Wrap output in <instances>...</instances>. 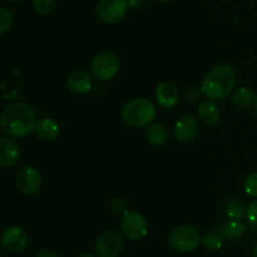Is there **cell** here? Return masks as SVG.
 <instances>
[{"label": "cell", "mask_w": 257, "mask_h": 257, "mask_svg": "<svg viewBox=\"0 0 257 257\" xmlns=\"http://www.w3.org/2000/svg\"><path fill=\"white\" fill-rule=\"evenodd\" d=\"M255 110H256V115H257V95H256V100H255Z\"/></svg>", "instance_id": "1f68e13d"}, {"label": "cell", "mask_w": 257, "mask_h": 257, "mask_svg": "<svg viewBox=\"0 0 257 257\" xmlns=\"http://www.w3.org/2000/svg\"><path fill=\"white\" fill-rule=\"evenodd\" d=\"M237 75L231 65H217L205 75L201 84L203 94L211 100L225 99L235 88Z\"/></svg>", "instance_id": "7a4b0ae2"}, {"label": "cell", "mask_w": 257, "mask_h": 257, "mask_svg": "<svg viewBox=\"0 0 257 257\" xmlns=\"http://www.w3.org/2000/svg\"><path fill=\"white\" fill-rule=\"evenodd\" d=\"M122 118L132 128L147 127L155 120L156 108L147 98H135L123 107Z\"/></svg>", "instance_id": "3957f363"}, {"label": "cell", "mask_w": 257, "mask_h": 257, "mask_svg": "<svg viewBox=\"0 0 257 257\" xmlns=\"http://www.w3.org/2000/svg\"><path fill=\"white\" fill-rule=\"evenodd\" d=\"M57 0H33V7L39 15H48L54 10Z\"/></svg>", "instance_id": "603a6c76"}, {"label": "cell", "mask_w": 257, "mask_h": 257, "mask_svg": "<svg viewBox=\"0 0 257 257\" xmlns=\"http://www.w3.org/2000/svg\"><path fill=\"white\" fill-rule=\"evenodd\" d=\"M200 232L191 225H181L173 228L168 236V243L177 252H191L200 246Z\"/></svg>", "instance_id": "277c9868"}, {"label": "cell", "mask_w": 257, "mask_h": 257, "mask_svg": "<svg viewBox=\"0 0 257 257\" xmlns=\"http://www.w3.org/2000/svg\"><path fill=\"white\" fill-rule=\"evenodd\" d=\"M20 147L12 137L0 138V166L3 168H12L20 160Z\"/></svg>", "instance_id": "7c38bea8"}, {"label": "cell", "mask_w": 257, "mask_h": 257, "mask_svg": "<svg viewBox=\"0 0 257 257\" xmlns=\"http://www.w3.org/2000/svg\"><path fill=\"white\" fill-rule=\"evenodd\" d=\"M147 140L155 147H160L167 142L168 138V131L167 128L160 123H152L148 125L147 128Z\"/></svg>", "instance_id": "e0dca14e"}, {"label": "cell", "mask_w": 257, "mask_h": 257, "mask_svg": "<svg viewBox=\"0 0 257 257\" xmlns=\"http://www.w3.org/2000/svg\"><path fill=\"white\" fill-rule=\"evenodd\" d=\"M37 115L29 104L15 102L7 105L2 113V131L12 138H22L35 130Z\"/></svg>", "instance_id": "6da1fadb"}, {"label": "cell", "mask_w": 257, "mask_h": 257, "mask_svg": "<svg viewBox=\"0 0 257 257\" xmlns=\"http://www.w3.org/2000/svg\"><path fill=\"white\" fill-rule=\"evenodd\" d=\"M110 207H112V210L114 211L115 213H122V215H124V213L128 212V206L123 198H113V200L110 201Z\"/></svg>", "instance_id": "d4e9b609"}, {"label": "cell", "mask_w": 257, "mask_h": 257, "mask_svg": "<svg viewBox=\"0 0 257 257\" xmlns=\"http://www.w3.org/2000/svg\"><path fill=\"white\" fill-rule=\"evenodd\" d=\"M128 0H99L95 8L97 17L107 24L120 22L127 15Z\"/></svg>", "instance_id": "ba28073f"}, {"label": "cell", "mask_w": 257, "mask_h": 257, "mask_svg": "<svg viewBox=\"0 0 257 257\" xmlns=\"http://www.w3.org/2000/svg\"><path fill=\"white\" fill-rule=\"evenodd\" d=\"M15 185L23 195H37L42 188V173L34 166H23L15 175Z\"/></svg>", "instance_id": "52a82bcc"}, {"label": "cell", "mask_w": 257, "mask_h": 257, "mask_svg": "<svg viewBox=\"0 0 257 257\" xmlns=\"http://www.w3.org/2000/svg\"><path fill=\"white\" fill-rule=\"evenodd\" d=\"M198 118L207 127H215L220 120V109L213 100L206 99L198 105Z\"/></svg>", "instance_id": "9a60e30c"}, {"label": "cell", "mask_w": 257, "mask_h": 257, "mask_svg": "<svg viewBox=\"0 0 257 257\" xmlns=\"http://www.w3.org/2000/svg\"><path fill=\"white\" fill-rule=\"evenodd\" d=\"M124 235L117 230H107L98 236L95 251L99 257H117L124 247Z\"/></svg>", "instance_id": "8992f818"}, {"label": "cell", "mask_w": 257, "mask_h": 257, "mask_svg": "<svg viewBox=\"0 0 257 257\" xmlns=\"http://www.w3.org/2000/svg\"><path fill=\"white\" fill-rule=\"evenodd\" d=\"M79 257H97V256L93 255V253H83V255H80Z\"/></svg>", "instance_id": "f546056e"}, {"label": "cell", "mask_w": 257, "mask_h": 257, "mask_svg": "<svg viewBox=\"0 0 257 257\" xmlns=\"http://www.w3.org/2000/svg\"><path fill=\"white\" fill-rule=\"evenodd\" d=\"M156 98H157L158 104L163 108L176 107L180 100L177 88L170 82H163L158 84L157 90H156Z\"/></svg>", "instance_id": "5bb4252c"}, {"label": "cell", "mask_w": 257, "mask_h": 257, "mask_svg": "<svg viewBox=\"0 0 257 257\" xmlns=\"http://www.w3.org/2000/svg\"><path fill=\"white\" fill-rule=\"evenodd\" d=\"M202 94H203V92L201 88L192 87L187 90V99L190 100V102H197Z\"/></svg>", "instance_id": "4316f807"}, {"label": "cell", "mask_w": 257, "mask_h": 257, "mask_svg": "<svg viewBox=\"0 0 257 257\" xmlns=\"http://www.w3.org/2000/svg\"><path fill=\"white\" fill-rule=\"evenodd\" d=\"M67 87L74 94H87L92 89V78L88 72L75 69L68 75Z\"/></svg>", "instance_id": "4fadbf2b"}, {"label": "cell", "mask_w": 257, "mask_h": 257, "mask_svg": "<svg viewBox=\"0 0 257 257\" xmlns=\"http://www.w3.org/2000/svg\"><path fill=\"white\" fill-rule=\"evenodd\" d=\"M202 245L208 250H220L222 247V236L215 231L207 232L202 237Z\"/></svg>", "instance_id": "44dd1931"}, {"label": "cell", "mask_w": 257, "mask_h": 257, "mask_svg": "<svg viewBox=\"0 0 257 257\" xmlns=\"http://www.w3.org/2000/svg\"><path fill=\"white\" fill-rule=\"evenodd\" d=\"M253 257H257V243H256L255 248H253Z\"/></svg>", "instance_id": "4dcf8cb0"}, {"label": "cell", "mask_w": 257, "mask_h": 257, "mask_svg": "<svg viewBox=\"0 0 257 257\" xmlns=\"http://www.w3.org/2000/svg\"><path fill=\"white\" fill-rule=\"evenodd\" d=\"M198 120L193 115L185 114L177 120L175 125V138L180 143H190L198 135Z\"/></svg>", "instance_id": "8fae6325"}, {"label": "cell", "mask_w": 257, "mask_h": 257, "mask_svg": "<svg viewBox=\"0 0 257 257\" xmlns=\"http://www.w3.org/2000/svg\"><path fill=\"white\" fill-rule=\"evenodd\" d=\"M12 2H23V0H12Z\"/></svg>", "instance_id": "836d02e7"}, {"label": "cell", "mask_w": 257, "mask_h": 257, "mask_svg": "<svg viewBox=\"0 0 257 257\" xmlns=\"http://www.w3.org/2000/svg\"><path fill=\"white\" fill-rule=\"evenodd\" d=\"M34 132L42 141H55L60 135V127L50 118H42L37 122Z\"/></svg>", "instance_id": "2e32d148"}, {"label": "cell", "mask_w": 257, "mask_h": 257, "mask_svg": "<svg viewBox=\"0 0 257 257\" xmlns=\"http://www.w3.org/2000/svg\"><path fill=\"white\" fill-rule=\"evenodd\" d=\"M245 225L238 220H231L220 227V233L226 240H237L245 233Z\"/></svg>", "instance_id": "ac0fdd59"}, {"label": "cell", "mask_w": 257, "mask_h": 257, "mask_svg": "<svg viewBox=\"0 0 257 257\" xmlns=\"http://www.w3.org/2000/svg\"><path fill=\"white\" fill-rule=\"evenodd\" d=\"M37 257H59L55 251L50 250V248H43L37 253Z\"/></svg>", "instance_id": "83f0119b"}, {"label": "cell", "mask_w": 257, "mask_h": 257, "mask_svg": "<svg viewBox=\"0 0 257 257\" xmlns=\"http://www.w3.org/2000/svg\"><path fill=\"white\" fill-rule=\"evenodd\" d=\"M256 95L250 88L242 87L240 89L236 90L232 94V102L236 107L241 108V109H248L251 105L255 104Z\"/></svg>", "instance_id": "d6986e66"}, {"label": "cell", "mask_w": 257, "mask_h": 257, "mask_svg": "<svg viewBox=\"0 0 257 257\" xmlns=\"http://www.w3.org/2000/svg\"><path fill=\"white\" fill-rule=\"evenodd\" d=\"M119 58L112 52H100L90 62V73L93 78L100 82L110 80L119 73Z\"/></svg>", "instance_id": "5b68a950"}, {"label": "cell", "mask_w": 257, "mask_h": 257, "mask_svg": "<svg viewBox=\"0 0 257 257\" xmlns=\"http://www.w3.org/2000/svg\"><path fill=\"white\" fill-rule=\"evenodd\" d=\"M226 215L230 218H233V220H238V218L242 217L243 215L247 211V207H246L245 203L240 200H231L228 201L227 205L225 207Z\"/></svg>", "instance_id": "ffe728a7"}, {"label": "cell", "mask_w": 257, "mask_h": 257, "mask_svg": "<svg viewBox=\"0 0 257 257\" xmlns=\"http://www.w3.org/2000/svg\"><path fill=\"white\" fill-rule=\"evenodd\" d=\"M14 24V15L8 8H0V34L7 33Z\"/></svg>", "instance_id": "7402d4cb"}, {"label": "cell", "mask_w": 257, "mask_h": 257, "mask_svg": "<svg viewBox=\"0 0 257 257\" xmlns=\"http://www.w3.org/2000/svg\"><path fill=\"white\" fill-rule=\"evenodd\" d=\"M29 245V236L19 226H9L2 233V246L12 253L23 252Z\"/></svg>", "instance_id": "30bf717a"}, {"label": "cell", "mask_w": 257, "mask_h": 257, "mask_svg": "<svg viewBox=\"0 0 257 257\" xmlns=\"http://www.w3.org/2000/svg\"><path fill=\"white\" fill-rule=\"evenodd\" d=\"M122 233L131 241L142 240L147 235L148 226L146 218L136 211H128L123 215L120 222Z\"/></svg>", "instance_id": "9c48e42d"}, {"label": "cell", "mask_w": 257, "mask_h": 257, "mask_svg": "<svg viewBox=\"0 0 257 257\" xmlns=\"http://www.w3.org/2000/svg\"><path fill=\"white\" fill-rule=\"evenodd\" d=\"M157 2H160V3H167V2H170V0H157Z\"/></svg>", "instance_id": "d6a6232c"}, {"label": "cell", "mask_w": 257, "mask_h": 257, "mask_svg": "<svg viewBox=\"0 0 257 257\" xmlns=\"http://www.w3.org/2000/svg\"><path fill=\"white\" fill-rule=\"evenodd\" d=\"M145 3L146 0H128V4L133 9H140V8H142L145 5Z\"/></svg>", "instance_id": "f1b7e54d"}, {"label": "cell", "mask_w": 257, "mask_h": 257, "mask_svg": "<svg viewBox=\"0 0 257 257\" xmlns=\"http://www.w3.org/2000/svg\"><path fill=\"white\" fill-rule=\"evenodd\" d=\"M243 190L246 195L257 198V172L251 173L243 181Z\"/></svg>", "instance_id": "cb8c5ba5"}, {"label": "cell", "mask_w": 257, "mask_h": 257, "mask_svg": "<svg viewBox=\"0 0 257 257\" xmlns=\"http://www.w3.org/2000/svg\"><path fill=\"white\" fill-rule=\"evenodd\" d=\"M246 216H247L248 222L252 226L257 227V200L253 201L250 206L247 207V211H246Z\"/></svg>", "instance_id": "484cf974"}]
</instances>
